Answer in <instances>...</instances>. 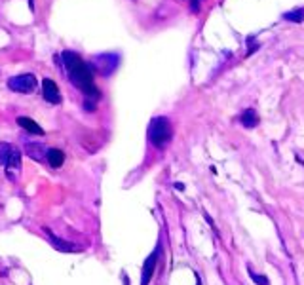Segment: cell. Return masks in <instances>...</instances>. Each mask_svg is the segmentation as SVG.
Segmentation results:
<instances>
[{"mask_svg": "<svg viewBox=\"0 0 304 285\" xmlns=\"http://www.w3.org/2000/svg\"><path fill=\"white\" fill-rule=\"evenodd\" d=\"M285 21H293V23H303L304 21V8H297V10H291L287 14H283Z\"/></svg>", "mask_w": 304, "mask_h": 285, "instance_id": "cell-13", "label": "cell"}, {"mask_svg": "<svg viewBox=\"0 0 304 285\" xmlns=\"http://www.w3.org/2000/svg\"><path fill=\"white\" fill-rule=\"evenodd\" d=\"M173 137V128L166 116H156L148 124V141L152 142L156 148L166 146Z\"/></svg>", "mask_w": 304, "mask_h": 285, "instance_id": "cell-2", "label": "cell"}, {"mask_svg": "<svg viewBox=\"0 0 304 285\" xmlns=\"http://www.w3.org/2000/svg\"><path fill=\"white\" fill-rule=\"evenodd\" d=\"M61 61H63V65H65V71H67V76H69V80L73 82L86 97L89 99H99V89H97V86L93 82V67H91V63H86L82 57L78 56V54H74V52H63L61 54Z\"/></svg>", "mask_w": 304, "mask_h": 285, "instance_id": "cell-1", "label": "cell"}, {"mask_svg": "<svg viewBox=\"0 0 304 285\" xmlns=\"http://www.w3.org/2000/svg\"><path fill=\"white\" fill-rule=\"evenodd\" d=\"M12 144L10 142H0V166H4L6 168V164H8V158L12 154Z\"/></svg>", "mask_w": 304, "mask_h": 285, "instance_id": "cell-14", "label": "cell"}, {"mask_svg": "<svg viewBox=\"0 0 304 285\" xmlns=\"http://www.w3.org/2000/svg\"><path fill=\"white\" fill-rule=\"evenodd\" d=\"M84 109H86V111H95V103H93V101H89V99H86Z\"/></svg>", "mask_w": 304, "mask_h": 285, "instance_id": "cell-16", "label": "cell"}, {"mask_svg": "<svg viewBox=\"0 0 304 285\" xmlns=\"http://www.w3.org/2000/svg\"><path fill=\"white\" fill-rule=\"evenodd\" d=\"M46 160H48V164L52 168H61L63 162H65V154L59 148H48V158Z\"/></svg>", "mask_w": 304, "mask_h": 285, "instance_id": "cell-12", "label": "cell"}, {"mask_svg": "<svg viewBox=\"0 0 304 285\" xmlns=\"http://www.w3.org/2000/svg\"><path fill=\"white\" fill-rule=\"evenodd\" d=\"M118 63H120L118 54H101V56H95L91 67H93L95 72H99L103 76H109V74H112L116 71Z\"/></svg>", "mask_w": 304, "mask_h": 285, "instance_id": "cell-3", "label": "cell"}, {"mask_svg": "<svg viewBox=\"0 0 304 285\" xmlns=\"http://www.w3.org/2000/svg\"><path fill=\"white\" fill-rule=\"evenodd\" d=\"M198 4H200V0H192V12H198Z\"/></svg>", "mask_w": 304, "mask_h": 285, "instance_id": "cell-17", "label": "cell"}, {"mask_svg": "<svg viewBox=\"0 0 304 285\" xmlns=\"http://www.w3.org/2000/svg\"><path fill=\"white\" fill-rule=\"evenodd\" d=\"M17 124L25 129L27 133H32V135H44V129L40 128L32 118H29V116H19V118H17Z\"/></svg>", "mask_w": 304, "mask_h": 285, "instance_id": "cell-9", "label": "cell"}, {"mask_svg": "<svg viewBox=\"0 0 304 285\" xmlns=\"http://www.w3.org/2000/svg\"><path fill=\"white\" fill-rule=\"evenodd\" d=\"M44 232H46V236L50 238V243H52L57 251H61V253H76V251H82V247H78V245H74V243H69V242H65V240H61V238H57V236H54L50 228H44Z\"/></svg>", "mask_w": 304, "mask_h": 285, "instance_id": "cell-8", "label": "cell"}, {"mask_svg": "<svg viewBox=\"0 0 304 285\" xmlns=\"http://www.w3.org/2000/svg\"><path fill=\"white\" fill-rule=\"evenodd\" d=\"M240 122L246 128H257L259 126V114H257V111H253V109H247L240 116Z\"/></svg>", "mask_w": 304, "mask_h": 285, "instance_id": "cell-11", "label": "cell"}, {"mask_svg": "<svg viewBox=\"0 0 304 285\" xmlns=\"http://www.w3.org/2000/svg\"><path fill=\"white\" fill-rule=\"evenodd\" d=\"M160 255H162V243L156 245V249L146 256L145 262H143V268H141V285L150 284V280L154 276V270H156V264H158L160 260Z\"/></svg>", "mask_w": 304, "mask_h": 285, "instance_id": "cell-5", "label": "cell"}, {"mask_svg": "<svg viewBox=\"0 0 304 285\" xmlns=\"http://www.w3.org/2000/svg\"><path fill=\"white\" fill-rule=\"evenodd\" d=\"M42 95L44 99L52 105H59L61 103V93H59L57 84L52 80V78H44L42 82Z\"/></svg>", "mask_w": 304, "mask_h": 285, "instance_id": "cell-6", "label": "cell"}, {"mask_svg": "<svg viewBox=\"0 0 304 285\" xmlns=\"http://www.w3.org/2000/svg\"><path fill=\"white\" fill-rule=\"evenodd\" d=\"M19 171H21V152H19V148H12V154L8 158V164H6V175H8V179L10 181H15L17 179V175H19Z\"/></svg>", "mask_w": 304, "mask_h": 285, "instance_id": "cell-7", "label": "cell"}, {"mask_svg": "<svg viewBox=\"0 0 304 285\" xmlns=\"http://www.w3.org/2000/svg\"><path fill=\"white\" fill-rule=\"evenodd\" d=\"M247 272H249V276H251V280L255 282L257 285H270V282H268V278L266 276H261V274H255V272L251 270V268H247Z\"/></svg>", "mask_w": 304, "mask_h": 285, "instance_id": "cell-15", "label": "cell"}, {"mask_svg": "<svg viewBox=\"0 0 304 285\" xmlns=\"http://www.w3.org/2000/svg\"><path fill=\"white\" fill-rule=\"evenodd\" d=\"M175 188H177V190H183V188H185V185H181V183H175Z\"/></svg>", "mask_w": 304, "mask_h": 285, "instance_id": "cell-18", "label": "cell"}, {"mask_svg": "<svg viewBox=\"0 0 304 285\" xmlns=\"http://www.w3.org/2000/svg\"><path fill=\"white\" fill-rule=\"evenodd\" d=\"M27 154H29L32 160H36V162H44V160L48 158V150H46L44 144L30 142V144H27Z\"/></svg>", "mask_w": 304, "mask_h": 285, "instance_id": "cell-10", "label": "cell"}, {"mask_svg": "<svg viewBox=\"0 0 304 285\" xmlns=\"http://www.w3.org/2000/svg\"><path fill=\"white\" fill-rule=\"evenodd\" d=\"M8 87L15 93H32L36 89V76L34 74H19L8 80Z\"/></svg>", "mask_w": 304, "mask_h": 285, "instance_id": "cell-4", "label": "cell"}]
</instances>
